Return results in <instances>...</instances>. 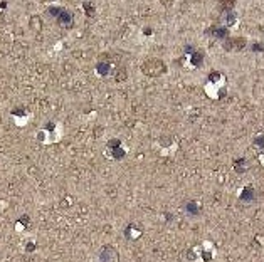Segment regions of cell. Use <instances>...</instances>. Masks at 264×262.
Wrapping results in <instances>:
<instances>
[{"mask_svg":"<svg viewBox=\"0 0 264 262\" xmlns=\"http://www.w3.org/2000/svg\"><path fill=\"white\" fill-rule=\"evenodd\" d=\"M212 35H215V37H219V39H224L227 35V30L224 29V27H220V29H212V30H209Z\"/></svg>","mask_w":264,"mask_h":262,"instance_id":"cell-2","label":"cell"},{"mask_svg":"<svg viewBox=\"0 0 264 262\" xmlns=\"http://www.w3.org/2000/svg\"><path fill=\"white\" fill-rule=\"evenodd\" d=\"M108 71H110V67H108V64H98V72L99 74H108Z\"/></svg>","mask_w":264,"mask_h":262,"instance_id":"cell-3","label":"cell"},{"mask_svg":"<svg viewBox=\"0 0 264 262\" xmlns=\"http://www.w3.org/2000/svg\"><path fill=\"white\" fill-rule=\"evenodd\" d=\"M56 19H57V22H59L61 25H64V27H71L73 25V20H74L73 13L69 12V10H64V9L61 10V13Z\"/></svg>","mask_w":264,"mask_h":262,"instance_id":"cell-1","label":"cell"},{"mask_svg":"<svg viewBox=\"0 0 264 262\" xmlns=\"http://www.w3.org/2000/svg\"><path fill=\"white\" fill-rule=\"evenodd\" d=\"M187 212H190V213H197V212H199V207H197L195 203H187Z\"/></svg>","mask_w":264,"mask_h":262,"instance_id":"cell-4","label":"cell"},{"mask_svg":"<svg viewBox=\"0 0 264 262\" xmlns=\"http://www.w3.org/2000/svg\"><path fill=\"white\" fill-rule=\"evenodd\" d=\"M249 197L252 198V190H251V188H246V190H244V193H242V200H247Z\"/></svg>","mask_w":264,"mask_h":262,"instance_id":"cell-6","label":"cell"},{"mask_svg":"<svg viewBox=\"0 0 264 262\" xmlns=\"http://www.w3.org/2000/svg\"><path fill=\"white\" fill-rule=\"evenodd\" d=\"M84 9H86V13H88V15L93 13V5L91 4H84Z\"/></svg>","mask_w":264,"mask_h":262,"instance_id":"cell-7","label":"cell"},{"mask_svg":"<svg viewBox=\"0 0 264 262\" xmlns=\"http://www.w3.org/2000/svg\"><path fill=\"white\" fill-rule=\"evenodd\" d=\"M252 49H254V51H262L264 52V47L259 46V44H254V46H252Z\"/></svg>","mask_w":264,"mask_h":262,"instance_id":"cell-8","label":"cell"},{"mask_svg":"<svg viewBox=\"0 0 264 262\" xmlns=\"http://www.w3.org/2000/svg\"><path fill=\"white\" fill-rule=\"evenodd\" d=\"M115 156L121 158V156H123V151H121V150H119V148H116V151H115Z\"/></svg>","mask_w":264,"mask_h":262,"instance_id":"cell-9","label":"cell"},{"mask_svg":"<svg viewBox=\"0 0 264 262\" xmlns=\"http://www.w3.org/2000/svg\"><path fill=\"white\" fill-rule=\"evenodd\" d=\"M194 64H195V66H200V64H202V54H200V52L194 55Z\"/></svg>","mask_w":264,"mask_h":262,"instance_id":"cell-5","label":"cell"}]
</instances>
